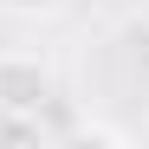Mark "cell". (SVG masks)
<instances>
[{"label": "cell", "mask_w": 149, "mask_h": 149, "mask_svg": "<svg viewBox=\"0 0 149 149\" xmlns=\"http://www.w3.org/2000/svg\"><path fill=\"white\" fill-rule=\"evenodd\" d=\"M52 65H45L39 52H0V110L13 117H39L45 104H52Z\"/></svg>", "instance_id": "obj_1"}, {"label": "cell", "mask_w": 149, "mask_h": 149, "mask_svg": "<svg viewBox=\"0 0 149 149\" xmlns=\"http://www.w3.org/2000/svg\"><path fill=\"white\" fill-rule=\"evenodd\" d=\"M0 143H45V123H39V117H13V110H0Z\"/></svg>", "instance_id": "obj_2"}, {"label": "cell", "mask_w": 149, "mask_h": 149, "mask_svg": "<svg viewBox=\"0 0 149 149\" xmlns=\"http://www.w3.org/2000/svg\"><path fill=\"white\" fill-rule=\"evenodd\" d=\"M58 7H65V0H0V13H13V19H45Z\"/></svg>", "instance_id": "obj_3"}, {"label": "cell", "mask_w": 149, "mask_h": 149, "mask_svg": "<svg viewBox=\"0 0 149 149\" xmlns=\"http://www.w3.org/2000/svg\"><path fill=\"white\" fill-rule=\"evenodd\" d=\"M78 143H104V149H123L130 136H123L117 123H78Z\"/></svg>", "instance_id": "obj_4"}]
</instances>
